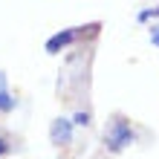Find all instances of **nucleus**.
<instances>
[{
    "instance_id": "obj_5",
    "label": "nucleus",
    "mask_w": 159,
    "mask_h": 159,
    "mask_svg": "<svg viewBox=\"0 0 159 159\" xmlns=\"http://www.w3.org/2000/svg\"><path fill=\"white\" fill-rule=\"evenodd\" d=\"M148 17H159V6L156 9H145V12L139 15V20H148Z\"/></svg>"
},
{
    "instance_id": "obj_7",
    "label": "nucleus",
    "mask_w": 159,
    "mask_h": 159,
    "mask_svg": "<svg viewBox=\"0 0 159 159\" xmlns=\"http://www.w3.org/2000/svg\"><path fill=\"white\" fill-rule=\"evenodd\" d=\"M151 41H153V43L159 46V32H153V35H151Z\"/></svg>"
},
{
    "instance_id": "obj_8",
    "label": "nucleus",
    "mask_w": 159,
    "mask_h": 159,
    "mask_svg": "<svg viewBox=\"0 0 159 159\" xmlns=\"http://www.w3.org/2000/svg\"><path fill=\"white\" fill-rule=\"evenodd\" d=\"M3 153H6V142L0 139V156H3Z\"/></svg>"
},
{
    "instance_id": "obj_2",
    "label": "nucleus",
    "mask_w": 159,
    "mask_h": 159,
    "mask_svg": "<svg viewBox=\"0 0 159 159\" xmlns=\"http://www.w3.org/2000/svg\"><path fill=\"white\" fill-rule=\"evenodd\" d=\"M72 41H75V32L67 29V32H61V35H55V38L46 41V52H58L61 46H67V43H72Z\"/></svg>"
},
{
    "instance_id": "obj_6",
    "label": "nucleus",
    "mask_w": 159,
    "mask_h": 159,
    "mask_svg": "<svg viewBox=\"0 0 159 159\" xmlns=\"http://www.w3.org/2000/svg\"><path fill=\"white\" fill-rule=\"evenodd\" d=\"M75 125H90V113H78L75 116Z\"/></svg>"
},
{
    "instance_id": "obj_3",
    "label": "nucleus",
    "mask_w": 159,
    "mask_h": 159,
    "mask_svg": "<svg viewBox=\"0 0 159 159\" xmlns=\"http://www.w3.org/2000/svg\"><path fill=\"white\" fill-rule=\"evenodd\" d=\"M52 142H55V145H61V142H70V121L58 119V121L52 125Z\"/></svg>"
},
{
    "instance_id": "obj_1",
    "label": "nucleus",
    "mask_w": 159,
    "mask_h": 159,
    "mask_svg": "<svg viewBox=\"0 0 159 159\" xmlns=\"http://www.w3.org/2000/svg\"><path fill=\"white\" fill-rule=\"evenodd\" d=\"M130 142H133V133H130V125L127 121H116L113 127H110V133H107V145H110V151H121V148H127Z\"/></svg>"
},
{
    "instance_id": "obj_4",
    "label": "nucleus",
    "mask_w": 159,
    "mask_h": 159,
    "mask_svg": "<svg viewBox=\"0 0 159 159\" xmlns=\"http://www.w3.org/2000/svg\"><path fill=\"white\" fill-rule=\"evenodd\" d=\"M12 107H15V101L9 98V96H6L3 90H0V110H12Z\"/></svg>"
}]
</instances>
